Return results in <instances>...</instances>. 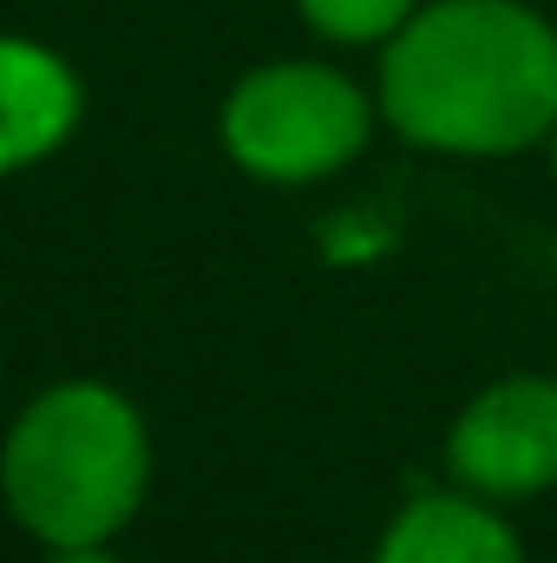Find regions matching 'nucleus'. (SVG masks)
<instances>
[{"label":"nucleus","instance_id":"obj_1","mask_svg":"<svg viewBox=\"0 0 557 563\" xmlns=\"http://www.w3.org/2000/svg\"><path fill=\"white\" fill-rule=\"evenodd\" d=\"M381 125L439 157L557 139V26L525 0H426L381 46Z\"/></svg>","mask_w":557,"mask_h":563},{"label":"nucleus","instance_id":"obj_2","mask_svg":"<svg viewBox=\"0 0 557 563\" xmlns=\"http://www.w3.org/2000/svg\"><path fill=\"white\" fill-rule=\"evenodd\" d=\"M7 511L46 551L112 544L151 492V432L112 380H53L7 432Z\"/></svg>","mask_w":557,"mask_h":563},{"label":"nucleus","instance_id":"obj_3","mask_svg":"<svg viewBox=\"0 0 557 563\" xmlns=\"http://www.w3.org/2000/svg\"><path fill=\"white\" fill-rule=\"evenodd\" d=\"M381 99H368L328 59H270L250 66L223 99V151L237 170L302 190L348 170L374 139Z\"/></svg>","mask_w":557,"mask_h":563},{"label":"nucleus","instance_id":"obj_4","mask_svg":"<svg viewBox=\"0 0 557 563\" xmlns=\"http://www.w3.org/2000/svg\"><path fill=\"white\" fill-rule=\"evenodd\" d=\"M446 472L492 505L545 498L557 485V374H505L479 387L446 426Z\"/></svg>","mask_w":557,"mask_h":563},{"label":"nucleus","instance_id":"obj_5","mask_svg":"<svg viewBox=\"0 0 557 563\" xmlns=\"http://www.w3.org/2000/svg\"><path fill=\"white\" fill-rule=\"evenodd\" d=\"M79 119H86V86L66 66V53L13 33L0 46V164L13 177L46 164L53 151H66Z\"/></svg>","mask_w":557,"mask_h":563},{"label":"nucleus","instance_id":"obj_6","mask_svg":"<svg viewBox=\"0 0 557 563\" xmlns=\"http://www.w3.org/2000/svg\"><path fill=\"white\" fill-rule=\"evenodd\" d=\"M374 563H525V544L492 498L452 485V492H414L381 531Z\"/></svg>","mask_w":557,"mask_h":563},{"label":"nucleus","instance_id":"obj_7","mask_svg":"<svg viewBox=\"0 0 557 563\" xmlns=\"http://www.w3.org/2000/svg\"><path fill=\"white\" fill-rule=\"evenodd\" d=\"M426 0H295L302 26L335 46H387Z\"/></svg>","mask_w":557,"mask_h":563},{"label":"nucleus","instance_id":"obj_8","mask_svg":"<svg viewBox=\"0 0 557 563\" xmlns=\"http://www.w3.org/2000/svg\"><path fill=\"white\" fill-rule=\"evenodd\" d=\"M40 563H119L106 544H59V551H46Z\"/></svg>","mask_w":557,"mask_h":563},{"label":"nucleus","instance_id":"obj_9","mask_svg":"<svg viewBox=\"0 0 557 563\" xmlns=\"http://www.w3.org/2000/svg\"><path fill=\"white\" fill-rule=\"evenodd\" d=\"M551 164H557V139H551Z\"/></svg>","mask_w":557,"mask_h":563}]
</instances>
